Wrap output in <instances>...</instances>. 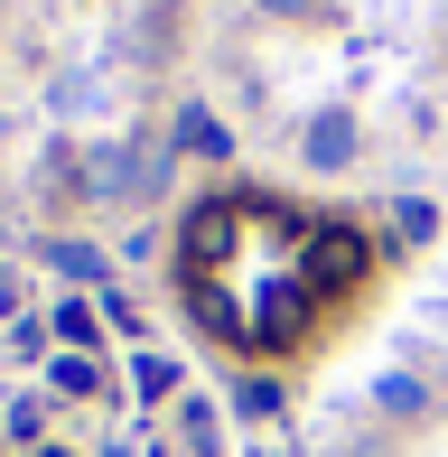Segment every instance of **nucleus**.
Instances as JSON below:
<instances>
[{"instance_id": "nucleus-6", "label": "nucleus", "mask_w": 448, "mask_h": 457, "mask_svg": "<svg viewBox=\"0 0 448 457\" xmlns=\"http://www.w3.org/2000/svg\"><path fill=\"white\" fill-rule=\"evenodd\" d=\"M178 159H234V131L215 112H178Z\"/></svg>"}, {"instance_id": "nucleus-7", "label": "nucleus", "mask_w": 448, "mask_h": 457, "mask_svg": "<svg viewBox=\"0 0 448 457\" xmlns=\"http://www.w3.org/2000/svg\"><path fill=\"white\" fill-rule=\"evenodd\" d=\"M56 345H75V355H94V337H104V308H94V299H56Z\"/></svg>"}, {"instance_id": "nucleus-9", "label": "nucleus", "mask_w": 448, "mask_h": 457, "mask_svg": "<svg viewBox=\"0 0 448 457\" xmlns=\"http://www.w3.org/2000/svg\"><path fill=\"white\" fill-rule=\"evenodd\" d=\"M47 262H56V271H66V280H104V253H94V243H47Z\"/></svg>"}, {"instance_id": "nucleus-8", "label": "nucleus", "mask_w": 448, "mask_h": 457, "mask_svg": "<svg viewBox=\"0 0 448 457\" xmlns=\"http://www.w3.org/2000/svg\"><path fill=\"white\" fill-rule=\"evenodd\" d=\"M131 392H140V402H169V392H178V364L169 355H131Z\"/></svg>"}, {"instance_id": "nucleus-12", "label": "nucleus", "mask_w": 448, "mask_h": 457, "mask_svg": "<svg viewBox=\"0 0 448 457\" xmlns=\"http://www.w3.org/2000/svg\"><path fill=\"white\" fill-rule=\"evenodd\" d=\"M243 411H253V420H271V411H280V383H271V373H253V383H243Z\"/></svg>"}, {"instance_id": "nucleus-10", "label": "nucleus", "mask_w": 448, "mask_h": 457, "mask_svg": "<svg viewBox=\"0 0 448 457\" xmlns=\"http://www.w3.org/2000/svg\"><path fill=\"white\" fill-rule=\"evenodd\" d=\"M393 234H402V243H430V234H439V215H430L420 196H402V205H393Z\"/></svg>"}, {"instance_id": "nucleus-14", "label": "nucleus", "mask_w": 448, "mask_h": 457, "mask_svg": "<svg viewBox=\"0 0 448 457\" xmlns=\"http://www.w3.org/2000/svg\"><path fill=\"white\" fill-rule=\"evenodd\" d=\"M37 457H75V448H37Z\"/></svg>"}, {"instance_id": "nucleus-4", "label": "nucleus", "mask_w": 448, "mask_h": 457, "mask_svg": "<svg viewBox=\"0 0 448 457\" xmlns=\"http://www.w3.org/2000/svg\"><path fill=\"white\" fill-rule=\"evenodd\" d=\"M47 383H56V402H104V392H112V373L94 364V355H75V345H56Z\"/></svg>"}, {"instance_id": "nucleus-2", "label": "nucleus", "mask_w": 448, "mask_h": 457, "mask_svg": "<svg viewBox=\"0 0 448 457\" xmlns=\"http://www.w3.org/2000/svg\"><path fill=\"white\" fill-rule=\"evenodd\" d=\"M159 178H169V150H140V140H104V150H85V196H104V205L159 196Z\"/></svg>"}, {"instance_id": "nucleus-11", "label": "nucleus", "mask_w": 448, "mask_h": 457, "mask_svg": "<svg viewBox=\"0 0 448 457\" xmlns=\"http://www.w3.org/2000/svg\"><path fill=\"white\" fill-rule=\"evenodd\" d=\"M47 429V402H10V420H0V439H37Z\"/></svg>"}, {"instance_id": "nucleus-3", "label": "nucleus", "mask_w": 448, "mask_h": 457, "mask_svg": "<svg viewBox=\"0 0 448 457\" xmlns=\"http://www.w3.org/2000/svg\"><path fill=\"white\" fill-rule=\"evenodd\" d=\"M355 150H364V121L345 112V103H328V112H309V131H299V159H309L318 178H328V169H355Z\"/></svg>"}, {"instance_id": "nucleus-15", "label": "nucleus", "mask_w": 448, "mask_h": 457, "mask_svg": "<svg viewBox=\"0 0 448 457\" xmlns=\"http://www.w3.org/2000/svg\"><path fill=\"white\" fill-rule=\"evenodd\" d=\"M0 140H10V121H0Z\"/></svg>"}, {"instance_id": "nucleus-1", "label": "nucleus", "mask_w": 448, "mask_h": 457, "mask_svg": "<svg viewBox=\"0 0 448 457\" xmlns=\"http://www.w3.org/2000/svg\"><path fill=\"white\" fill-rule=\"evenodd\" d=\"M299 262H309V289H318V308H336L345 289H364V271H374V243H364V224L309 215V243H299Z\"/></svg>"}, {"instance_id": "nucleus-13", "label": "nucleus", "mask_w": 448, "mask_h": 457, "mask_svg": "<svg viewBox=\"0 0 448 457\" xmlns=\"http://www.w3.org/2000/svg\"><path fill=\"white\" fill-rule=\"evenodd\" d=\"M261 10H309V0H261Z\"/></svg>"}, {"instance_id": "nucleus-5", "label": "nucleus", "mask_w": 448, "mask_h": 457, "mask_svg": "<svg viewBox=\"0 0 448 457\" xmlns=\"http://www.w3.org/2000/svg\"><path fill=\"white\" fill-rule=\"evenodd\" d=\"M374 411L383 420H430V383L420 373H374Z\"/></svg>"}]
</instances>
